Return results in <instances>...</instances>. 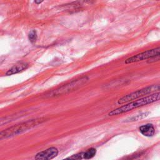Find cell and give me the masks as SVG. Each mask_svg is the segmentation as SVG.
Segmentation results:
<instances>
[{
	"label": "cell",
	"mask_w": 160,
	"mask_h": 160,
	"mask_svg": "<svg viewBox=\"0 0 160 160\" xmlns=\"http://www.w3.org/2000/svg\"><path fill=\"white\" fill-rule=\"evenodd\" d=\"M160 100V92L152 94L151 95L147 96L146 97L140 98L139 99L135 100L134 101L130 102L126 105L119 107L117 109L111 111L108 113L109 116H117L123 113H127L132 110L138 108L139 107H141L145 105H149V104L154 103Z\"/></svg>",
	"instance_id": "1"
},
{
	"label": "cell",
	"mask_w": 160,
	"mask_h": 160,
	"mask_svg": "<svg viewBox=\"0 0 160 160\" xmlns=\"http://www.w3.org/2000/svg\"><path fill=\"white\" fill-rule=\"evenodd\" d=\"M43 121L44 119L42 118L31 119L25 123L19 124V125H17L16 126L9 128L1 132V133H0L1 139L6 138L20 133H22L23 132L33 128L34 126H38Z\"/></svg>",
	"instance_id": "2"
},
{
	"label": "cell",
	"mask_w": 160,
	"mask_h": 160,
	"mask_svg": "<svg viewBox=\"0 0 160 160\" xmlns=\"http://www.w3.org/2000/svg\"><path fill=\"white\" fill-rule=\"evenodd\" d=\"M88 80V78L85 77H82L79 79L74 80V81L70 82L68 84H66L65 85H63L59 88L56 90L52 91L50 94H47L48 97H57V96H60L62 94H65L70 93V92L76 90L79 88L81 86H83Z\"/></svg>",
	"instance_id": "3"
},
{
	"label": "cell",
	"mask_w": 160,
	"mask_h": 160,
	"mask_svg": "<svg viewBox=\"0 0 160 160\" xmlns=\"http://www.w3.org/2000/svg\"><path fill=\"white\" fill-rule=\"evenodd\" d=\"M160 90V85H151L146 88H144L143 89L139 90L133 92L130 94L124 96L123 97L120 98L118 101V104L119 105H122V104L128 103L133 100H137V99L141 98L144 96L150 94L153 92L157 91Z\"/></svg>",
	"instance_id": "4"
},
{
	"label": "cell",
	"mask_w": 160,
	"mask_h": 160,
	"mask_svg": "<svg viewBox=\"0 0 160 160\" xmlns=\"http://www.w3.org/2000/svg\"><path fill=\"white\" fill-rule=\"evenodd\" d=\"M160 56V47L157 48L148 50L137 55L133 56L129 58L126 59L125 61L126 64H131L133 63H137L143 60L148 59H154Z\"/></svg>",
	"instance_id": "5"
},
{
	"label": "cell",
	"mask_w": 160,
	"mask_h": 160,
	"mask_svg": "<svg viewBox=\"0 0 160 160\" xmlns=\"http://www.w3.org/2000/svg\"><path fill=\"white\" fill-rule=\"evenodd\" d=\"M58 154V150L54 147H51L46 150L39 152L35 157V160H51Z\"/></svg>",
	"instance_id": "6"
},
{
	"label": "cell",
	"mask_w": 160,
	"mask_h": 160,
	"mask_svg": "<svg viewBox=\"0 0 160 160\" xmlns=\"http://www.w3.org/2000/svg\"><path fill=\"white\" fill-rule=\"evenodd\" d=\"M139 131L143 135L147 137H151L154 134L155 129L151 124H146L139 127Z\"/></svg>",
	"instance_id": "7"
},
{
	"label": "cell",
	"mask_w": 160,
	"mask_h": 160,
	"mask_svg": "<svg viewBox=\"0 0 160 160\" xmlns=\"http://www.w3.org/2000/svg\"><path fill=\"white\" fill-rule=\"evenodd\" d=\"M28 65L26 63H20L18 64V65H17L14 66L13 67H12L11 69H10L8 71H7V73L6 74L7 76H10V75H13L14 74H17L19 73V72H21L23 70H26Z\"/></svg>",
	"instance_id": "8"
},
{
	"label": "cell",
	"mask_w": 160,
	"mask_h": 160,
	"mask_svg": "<svg viewBox=\"0 0 160 160\" xmlns=\"http://www.w3.org/2000/svg\"><path fill=\"white\" fill-rule=\"evenodd\" d=\"M96 153H97V150H96V149L90 148L84 153V158L86 159H91L94 157Z\"/></svg>",
	"instance_id": "9"
},
{
	"label": "cell",
	"mask_w": 160,
	"mask_h": 160,
	"mask_svg": "<svg viewBox=\"0 0 160 160\" xmlns=\"http://www.w3.org/2000/svg\"><path fill=\"white\" fill-rule=\"evenodd\" d=\"M28 38H29L30 41L31 43L36 42V41H37V31H34V30L31 31L30 32L29 34H28Z\"/></svg>",
	"instance_id": "10"
},
{
	"label": "cell",
	"mask_w": 160,
	"mask_h": 160,
	"mask_svg": "<svg viewBox=\"0 0 160 160\" xmlns=\"http://www.w3.org/2000/svg\"><path fill=\"white\" fill-rule=\"evenodd\" d=\"M83 158H84V153H80L71 156V157L67 158L66 159H65L63 160H79Z\"/></svg>",
	"instance_id": "11"
},
{
	"label": "cell",
	"mask_w": 160,
	"mask_h": 160,
	"mask_svg": "<svg viewBox=\"0 0 160 160\" xmlns=\"http://www.w3.org/2000/svg\"><path fill=\"white\" fill-rule=\"evenodd\" d=\"M160 59V56L157 58H154V59H152V61H158V60Z\"/></svg>",
	"instance_id": "12"
},
{
	"label": "cell",
	"mask_w": 160,
	"mask_h": 160,
	"mask_svg": "<svg viewBox=\"0 0 160 160\" xmlns=\"http://www.w3.org/2000/svg\"><path fill=\"white\" fill-rule=\"evenodd\" d=\"M43 1H35V3H42Z\"/></svg>",
	"instance_id": "13"
}]
</instances>
